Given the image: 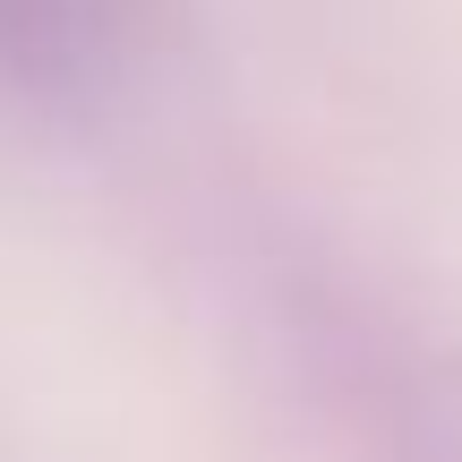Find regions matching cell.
<instances>
[{"instance_id": "obj_1", "label": "cell", "mask_w": 462, "mask_h": 462, "mask_svg": "<svg viewBox=\"0 0 462 462\" xmlns=\"http://www.w3.org/2000/svg\"><path fill=\"white\" fill-rule=\"evenodd\" d=\"M163 43V0H0V86L95 103Z\"/></svg>"}]
</instances>
